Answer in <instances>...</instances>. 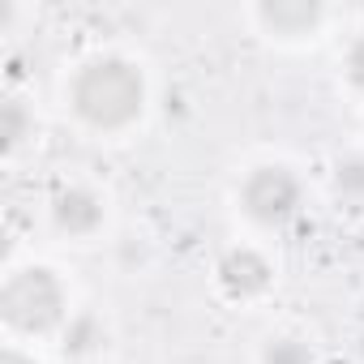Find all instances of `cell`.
<instances>
[{
  "label": "cell",
  "instance_id": "cell-1",
  "mask_svg": "<svg viewBox=\"0 0 364 364\" xmlns=\"http://www.w3.org/2000/svg\"><path fill=\"white\" fill-rule=\"evenodd\" d=\"M141 73L120 60V56H103L95 65H86L73 82V112L95 124V129H124L141 116Z\"/></svg>",
  "mask_w": 364,
  "mask_h": 364
},
{
  "label": "cell",
  "instance_id": "cell-2",
  "mask_svg": "<svg viewBox=\"0 0 364 364\" xmlns=\"http://www.w3.org/2000/svg\"><path fill=\"white\" fill-rule=\"evenodd\" d=\"M0 317L22 334H43L52 326H60V317H65L60 279L43 266H26V270L9 274L5 291H0Z\"/></svg>",
  "mask_w": 364,
  "mask_h": 364
},
{
  "label": "cell",
  "instance_id": "cell-3",
  "mask_svg": "<svg viewBox=\"0 0 364 364\" xmlns=\"http://www.w3.org/2000/svg\"><path fill=\"white\" fill-rule=\"evenodd\" d=\"M240 206H245V215L253 223L279 228V223H287L300 210V180L283 163H266V167H257V171L245 176Z\"/></svg>",
  "mask_w": 364,
  "mask_h": 364
},
{
  "label": "cell",
  "instance_id": "cell-4",
  "mask_svg": "<svg viewBox=\"0 0 364 364\" xmlns=\"http://www.w3.org/2000/svg\"><path fill=\"white\" fill-rule=\"evenodd\" d=\"M219 283L228 287V296L249 300V296H257V291L270 287V262L257 249H232L219 262Z\"/></svg>",
  "mask_w": 364,
  "mask_h": 364
},
{
  "label": "cell",
  "instance_id": "cell-5",
  "mask_svg": "<svg viewBox=\"0 0 364 364\" xmlns=\"http://www.w3.org/2000/svg\"><path fill=\"white\" fill-rule=\"evenodd\" d=\"M56 215V228L69 232V236H90L99 223H103V202L90 193V189H65L52 206Z\"/></svg>",
  "mask_w": 364,
  "mask_h": 364
},
{
  "label": "cell",
  "instance_id": "cell-6",
  "mask_svg": "<svg viewBox=\"0 0 364 364\" xmlns=\"http://www.w3.org/2000/svg\"><path fill=\"white\" fill-rule=\"evenodd\" d=\"M257 18L274 35H304L321 22V5H309V0H274V5L257 9Z\"/></svg>",
  "mask_w": 364,
  "mask_h": 364
},
{
  "label": "cell",
  "instance_id": "cell-7",
  "mask_svg": "<svg viewBox=\"0 0 364 364\" xmlns=\"http://www.w3.org/2000/svg\"><path fill=\"white\" fill-rule=\"evenodd\" d=\"M334 189L351 202H364V159H338L334 167Z\"/></svg>",
  "mask_w": 364,
  "mask_h": 364
},
{
  "label": "cell",
  "instance_id": "cell-8",
  "mask_svg": "<svg viewBox=\"0 0 364 364\" xmlns=\"http://www.w3.org/2000/svg\"><path fill=\"white\" fill-rule=\"evenodd\" d=\"M262 360L266 364H313V351L300 338H270Z\"/></svg>",
  "mask_w": 364,
  "mask_h": 364
},
{
  "label": "cell",
  "instance_id": "cell-9",
  "mask_svg": "<svg viewBox=\"0 0 364 364\" xmlns=\"http://www.w3.org/2000/svg\"><path fill=\"white\" fill-rule=\"evenodd\" d=\"M99 343H103V330H99L95 317H77V321L69 326V334H65V351H90V347H99Z\"/></svg>",
  "mask_w": 364,
  "mask_h": 364
},
{
  "label": "cell",
  "instance_id": "cell-10",
  "mask_svg": "<svg viewBox=\"0 0 364 364\" xmlns=\"http://www.w3.org/2000/svg\"><path fill=\"white\" fill-rule=\"evenodd\" d=\"M31 129V120H26V107L18 103V99H9L5 103V129H0V133H5V150H14L18 141H22V133Z\"/></svg>",
  "mask_w": 364,
  "mask_h": 364
},
{
  "label": "cell",
  "instance_id": "cell-11",
  "mask_svg": "<svg viewBox=\"0 0 364 364\" xmlns=\"http://www.w3.org/2000/svg\"><path fill=\"white\" fill-rule=\"evenodd\" d=\"M347 77H351V86L355 90H364V35L351 43V52H347Z\"/></svg>",
  "mask_w": 364,
  "mask_h": 364
},
{
  "label": "cell",
  "instance_id": "cell-12",
  "mask_svg": "<svg viewBox=\"0 0 364 364\" xmlns=\"http://www.w3.org/2000/svg\"><path fill=\"white\" fill-rule=\"evenodd\" d=\"M0 364H35V360H26V355H22V351H14V347H9V351H5V355H0Z\"/></svg>",
  "mask_w": 364,
  "mask_h": 364
}]
</instances>
